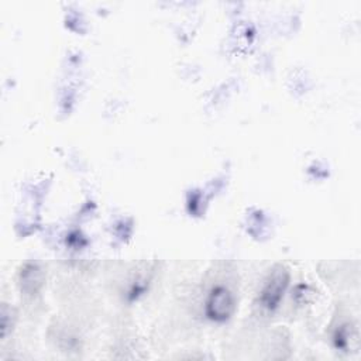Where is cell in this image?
<instances>
[{
    "instance_id": "2",
    "label": "cell",
    "mask_w": 361,
    "mask_h": 361,
    "mask_svg": "<svg viewBox=\"0 0 361 361\" xmlns=\"http://www.w3.org/2000/svg\"><path fill=\"white\" fill-rule=\"evenodd\" d=\"M288 282H289V275L283 268L274 271L268 278L264 289L261 290V295H259L261 306H264L268 310H274L279 305L283 296V292L288 286Z\"/></svg>"
},
{
    "instance_id": "1",
    "label": "cell",
    "mask_w": 361,
    "mask_h": 361,
    "mask_svg": "<svg viewBox=\"0 0 361 361\" xmlns=\"http://www.w3.org/2000/svg\"><path fill=\"white\" fill-rule=\"evenodd\" d=\"M235 307L233 293L224 286H214L206 300V314L216 322L227 320Z\"/></svg>"
}]
</instances>
